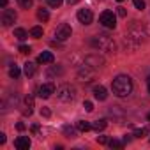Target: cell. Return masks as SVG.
<instances>
[{"mask_svg":"<svg viewBox=\"0 0 150 150\" xmlns=\"http://www.w3.org/2000/svg\"><path fill=\"white\" fill-rule=\"evenodd\" d=\"M14 37H16L18 41H25V39L28 37V34H27V30H23V28H16V30H14Z\"/></svg>","mask_w":150,"mask_h":150,"instance_id":"18","label":"cell"},{"mask_svg":"<svg viewBox=\"0 0 150 150\" xmlns=\"http://www.w3.org/2000/svg\"><path fill=\"white\" fill-rule=\"evenodd\" d=\"M132 2H134V7L136 9H139V11L145 9V0H132Z\"/></svg>","mask_w":150,"mask_h":150,"instance_id":"27","label":"cell"},{"mask_svg":"<svg viewBox=\"0 0 150 150\" xmlns=\"http://www.w3.org/2000/svg\"><path fill=\"white\" fill-rule=\"evenodd\" d=\"M71 34H72L71 25L62 23V25H58L57 30H55V39H57V41H67V39L71 37Z\"/></svg>","mask_w":150,"mask_h":150,"instance_id":"5","label":"cell"},{"mask_svg":"<svg viewBox=\"0 0 150 150\" xmlns=\"http://www.w3.org/2000/svg\"><path fill=\"white\" fill-rule=\"evenodd\" d=\"M94 96H96L97 101H106V97H108V90H106L103 85H96V87H94Z\"/></svg>","mask_w":150,"mask_h":150,"instance_id":"12","label":"cell"},{"mask_svg":"<svg viewBox=\"0 0 150 150\" xmlns=\"http://www.w3.org/2000/svg\"><path fill=\"white\" fill-rule=\"evenodd\" d=\"M85 65H88V67H92V69H99V67L104 65V60H103L99 55H88V57L85 58Z\"/></svg>","mask_w":150,"mask_h":150,"instance_id":"9","label":"cell"},{"mask_svg":"<svg viewBox=\"0 0 150 150\" xmlns=\"http://www.w3.org/2000/svg\"><path fill=\"white\" fill-rule=\"evenodd\" d=\"M30 35L35 37V39L42 37V28H41V27H32V28H30Z\"/></svg>","mask_w":150,"mask_h":150,"instance_id":"22","label":"cell"},{"mask_svg":"<svg viewBox=\"0 0 150 150\" xmlns=\"http://www.w3.org/2000/svg\"><path fill=\"white\" fill-rule=\"evenodd\" d=\"M148 120H150V115H148Z\"/></svg>","mask_w":150,"mask_h":150,"instance_id":"44","label":"cell"},{"mask_svg":"<svg viewBox=\"0 0 150 150\" xmlns=\"http://www.w3.org/2000/svg\"><path fill=\"white\" fill-rule=\"evenodd\" d=\"M148 131H150V125H148Z\"/></svg>","mask_w":150,"mask_h":150,"instance_id":"43","label":"cell"},{"mask_svg":"<svg viewBox=\"0 0 150 150\" xmlns=\"http://www.w3.org/2000/svg\"><path fill=\"white\" fill-rule=\"evenodd\" d=\"M57 97L62 103H71V101L76 99V88L71 87L69 83H65V85H62V87L57 88Z\"/></svg>","mask_w":150,"mask_h":150,"instance_id":"3","label":"cell"},{"mask_svg":"<svg viewBox=\"0 0 150 150\" xmlns=\"http://www.w3.org/2000/svg\"><path fill=\"white\" fill-rule=\"evenodd\" d=\"M118 2H124V0H118Z\"/></svg>","mask_w":150,"mask_h":150,"instance_id":"41","label":"cell"},{"mask_svg":"<svg viewBox=\"0 0 150 150\" xmlns=\"http://www.w3.org/2000/svg\"><path fill=\"white\" fill-rule=\"evenodd\" d=\"M37 18H39L41 21H48V20H50V13H48L46 9H42V7H41V9L37 11Z\"/></svg>","mask_w":150,"mask_h":150,"instance_id":"20","label":"cell"},{"mask_svg":"<svg viewBox=\"0 0 150 150\" xmlns=\"http://www.w3.org/2000/svg\"><path fill=\"white\" fill-rule=\"evenodd\" d=\"M64 134L67 138H76V129L71 127V125H64Z\"/></svg>","mask_w":150,"mask_h":150,"instance_id":"19","label":"cell"},{"mask_svg":"<svg viewBox=\"0 0 150 150\" xmlns=\"http://www.w3.org/2000/svg\"><path fill=\"white\" fill-rule=\"evenodd\" d=\"M78 20H80V23H83V25H90L92 20H94V14H92L90 9H80V11H78Z\"/></svg>","mask_w":150,"mask_h":150,"instance_id":"10","label":"cell"},{"mask_svg":"<svg viewBox=\"0 0 150 150\" xmlns=\"http://www.w3.org/2000/svg\"><path fill=\"white\" fill-rule=\"evenodd\" d=\"M23 71H25V74L30 78V76H34L35 74V64H32V62H27L25 64V67H23Z\"/></svg>","mask_w":150,"mask_h":150,"instance_id":"16","label":"cell"},{"mask_svg":"<svg viewBox=\"0 0 150 150\" xmlns=\"http://www.w3.org/2000/svg\"><path fill=\"white\" fill-rule=\"evenodd\" d=\"M99 23L106 28H115L117 27V16L113 14V11H104L99 16Z\"/></svg>","mask_w":150,"mask_h":150,"instance_id":"4","label":"cell"},{"mask_svg":"<svg viewBox=\"0 0 150 150\" xmlns=\"http://www.w3.org/2000/svg\"><path fill=\"white\" fill-rule=\"evenodd\" d=\"M7 6V0H0V7H6Z\"/></svg>","mask_w":150,"mask_h":150,"instance_id":"37","label":"cell"},{"mask_svg":"<svg viewBox=\"0 0 150 150\" xmlns=\"http://www.w3.org/2000/svg\"><path fill=\"white\" fill-rule=\"evenodd\" d=\"M16 11L14 9H4V13H2V25L4 27H11L14 21H16Z\"/></svg>","mask_w":150,"mask_h":150,"instance_id":"7","label":"cell"},{"mask_svg":"<svg viewBox=\"0 0 150 150\" xmlns=\"http://www.w3.org/2000/svg\"><path fill=\"white\" fill-rule=\"evenodd\" d=\"M111 88H113V94L118 96V97H127L131 92H132V80L125 74H120L117 76L111 83Z\"/></svg>","mask_w":150,"mask_h":150,"instance_id":"1","label":"cell"},{"mask_svg":"<svg viewBox=\"0 0 150 150\" xmlns=\"http://www.w3.org/2000/svg\"><path fill=\"white\" fill-rule=\"evenodd\" d=\"M148 83H150V78H148Z\"/></svg>","mask_w":150,"mask_h":150,"instance_id":"42","label":"cell"},{"mask_svg":"<svg viewBox=\"0 0 150 150\" xmlns=\"http://www.w3.org/2000/svg\"><path fill=\"white\" fill-rule=\"evenodd\" d=\"M18 4H20L23 9H30L32 4H34V0H18Z\"/></svg>","mask_w":150,"mask_h":150,"instance_id":"23","label":"cell"},{"mask_svg":"<svg viewBox=\"0 0 150 150\" xmlns=\"http://www.w3.org/2000/svg\"><path fill=\"white\" fill-rule=\"evenodd\" d=\"M117 13H118L120 18H125V16H127V11H125L124 7H117Z\"/></svg>","mask_w":150,"mask_h":150,"instance_id":"32","label":"cell"},{"mask_svg":"<svg viewBox=\"0 0 150 150\" xmlns=\"http://www.w3.org/2000/svg\"><path fill=\"white\" fill-rule=\"evenodd\" d=\"M16 127H18V131H25V124H23V122H18Z\"/></svg>","mask_w":150,"mask_h":150,"instance_id":"35","label":"cell"},{"mask_svg":"<svg viewBox=\"0 0 150 150\" xmlns=\"http://www.w3.org/2000/svg\"><path fill=\"white\" fill-rule=\"evenodd\" d=\"M30 51H32V50H30V46H25V44H21V46H20V53H23V55H30Z\"/></svg>","mask_w":150,"mask_h":150,"instance_id":"30","label":"cell"},{"mask_svg":"<svg viewBox=\"0 0 150 150\" xmlns=\"http://www.w3.org/2000/svg\"><path fill=\"white\" fill-rule=\"evenodd\" d=\"M83 108H85L87 111H94V104H92L90 101H85V103H83Z\"/></svg>","mask_w":150,"mask_h":150,"instance_id":"31","label":"cell"},{"mask_svg":"<svg viewBox=\"0 0 150 150\" xmlns=\"http://www.w3.org/2000/svg\"><path fill=\"white\" fill-rule=\"evenodd\" d=\"M32 132H34V134H35L37 138H41V139L44 138V136H42V132H41V127H39L37 124H35V125H32Z\"/></svg>","mask_w":150,"mask_h":150,"instance_id":"25","label":"cell"},{"mask_svg":"<svg viewBox=\"0 0 150 150\" xmlns=\"http://www.w3.org/2000/svg\"><path fill=\"white\" fill-rule=\"evenodd\" d=\"M48 6H51V7H60L62 6V0H48Z\"/></svg>","mask_w":150,"mask_h":150,"instance_id":"29","label":"cell"},{"mask_svg":"<svg viewBox=\"0 0 150 150\" xmlns=\"http://www.w3.org/2000/svg\"><path fill=\"white\" fill-rule=\"evenodd\" d=\"M110 146H111V148H124V143L118 141V139H111V141H110Z\"/></svg>","mask_w":150,"mask_h":150,"instance_id":"26","label":"cell"},{"mask_svg":"<svg viewBox=\"0 0 150 150\" xmlns=\"http://www.w3.org/2000/svg\"><path fill=\"white\" fill-rule=\"evenodd\" d=\"M0 143H2V145L6 143V134H4V132H2V134H0Z\"/></svg>","mask_w":150,"mask_h":150,"instance_id":"36","label":"cell"},{"mask_svg":"<svg viewBox=\"0 0 150 150\" xmlns=\"http://www.w3.org/2000/svg\"><path fill=\"white\" fill-rule=\"evenodd\" d=\"M129 141H131V136H129V134H127V136H125V138H124V143H129Z\"/></svg>","mask_w":150,"mask_h":150,"instance_id":"39","label":"cell"},{"mask_svg":"<svg viewBox=\"0 0 150 150\" xmlns=\"http://www.w3.org/2000/svg\"><path fill=\"white\" fill-rule=\"evenodd\" d=\"M146 134H148V129H136L132 136H134V138H143V136H146Z\"/></svg>","mask_w":150,"mask_h":150,"instance_id":"24","label":"cell"},{"mask_svg":"<svg viewBox=\"0 0 150 150\" xmlns=\"http://www.w3.org/2000/svg\"><path fill=\"white\" fill-rule=\"evenodd\" d=\"M106 125H108V122H106L104 118H101V120H96V122L92 124V129L99 132V131H103V129H106Z\"/></svg>","mask_w":150,"mask_h":150,"instance_id":"15","label":"cell"},{"mask_svg":"<svg viewBox=\"0 0 150 150\" xmlns=\"http://www.w3.org/2000/svg\"><path fill=\"white\" fill-rule=\"evenodd\" d=\"M30 145H32V141H30L28 136H20V138L14 139V146H16L18 150H28Z\"/></svg>","mask_w":150,"mask_h":150,"instance_id":"11","label":"cell"},{"mask_svg":"<svg viewBox=\"0 0 150 150\" xmlns=\"http://www.w3.org/2000/svg\"><path fill=\"white\" fill-rule=\"evenodd\" d=\"M37 62L39 64H53L55 62V57L51 51H42L39 57H37Z\"/></svg>","mask_w":150,"mask_h":150,"instance_id":"13","label":"cell"},{"mask_svg":"<svg viewBox=\"0 0 150 150\" xmlns=\"http://www.w3.org/2000/svg\"><path fill=\"white\" fill-rule=\"evenodd\" d=\"M148 92H150V83H148Z\"/></svg>","mask_w":150,"mask_h":150,"instance_id":"40","label":"cell"},{"mask_svg":"<svg viewBox=\"0 0 150 150\" xmlns=\"http://www.w3.org/2000/svg\"><path fill=\"white\" fill-rule=\"evenodd\" d=\"M32 108H34V97H32V96H27V97H25V108H23V115H25V117H27V115L30 117V115H32Z\"/></svg>","mask_w":150,"mask_h":150,"instance_id":"14","label":"cell"},{"mask_svg":"<svg viewBox=\"0 0 150 150\" xmlns=\"http://www.w3.org/2000/svg\"><path fill=\"white\" fill-rule=\"evenodd\" d=\"M51 94H55V85L53 83H44V85H41L37 88V96L41 99H48Z\"/></svg>","mask_w":150,"mask_h":150,"instance_id":"8","label":"cell"},{"mask_svg":"<svg viewBox=\"0 0 150 150\" xmlns=\"http://www.w3.org/2000/svg\"><path fill=\"white\" fill-rule=\"evenodd\" d=\"M53 74H62V69L60 67H51L48 71V76H53Z\"/></svg>","mask_w":150,"mask_h":150,"instance_id":"28","label":"cell"},{"mask_svg":"<svg viewBox=\"0 0 150 150\" xmlns=\"http://www.w3.org/2000/svg\"><path fill=\"white\" fill-rule=\"evenodd\" d=\"M94 74H96V69H92L88 65H83L80 69V72H78V80L83 81V83H88V81L94 80Z\"/></svg>","mask_w":150,"mask_h":150,"instance_id":"6","label":"cell"},{"mask_svg":"<svg viewBox=\"0 0 150 150\" xmlns=\"http://www.w3.org/2000/svg\"><path fill=\"white\" fill-rule=\"evenodd\" d=\"M97 143L99 145H104V143H108V138L106 136H97Z\"/></svg>","mask_w":150,"mask_h":150,"instance_id":"34","label":"cell"},{"mask_svg":"<svg viewBox=\"0 0 150 150\" xmlns=\"http://www.w3.org/2000/svg\"><path fill=\"white\" fill-rule=\"evenodd\" d=\"M92 46H96V48H99L101 51H106V53H113L115 51V41L110 35H106V34L96 35L92 39Z\"/></svg>","mask_w":150,"mask_h":150,"instance_id":"2","label":"cell"},{"mask_svg":"<svg viewBox=\"0 0 150 150\" xmlns=\"http://www.w3.org/2000/svg\"><path fill=\"white\" fill-rule=\"evenodd\" d=\"M78 2H80V0H67V4H71V6L72 4H78Z\"/></svg>","mask_w":150,"mask_h":150,"instance_id":"38","label":"cell"},{"mask_svg":"<svg viewBox=\"0 0 150 150\" xmlns=\"http://www.w3.org/2000/svg\"><path fill=\"white\" fill-rule=\"evenodd\" d=\"M9 76L14 78V80L20 78V67H18V65H11V67H9Z\"/></svg>","mask_w":150,"mask_h":150,"instance_id":"21","label":"cell"},{"mask_svg":"<svg viewBox=\"0 0 150 150\" xmlns=\"http://www.w3.org/2000/svg\"><path fill=\"white\" fill-rule=\"evenodd\" d=\"M76 127H78V131L87 132V131H90V129H92V124H88L87 120H80V122L76 124Z\"/></svg>","mask_w":150,"mask_h":150,"instance_id":"17","label":"cell"},{"mask_svg":"<svg viewBox=\"0 0 150 150\" xmlns=\"http://www.w3.org/2000/svg\"><path fill=\"white\" fill-rule=\"evenodd\" d=\"M41 115H42V117H46V118H48V117H50V115H51V111H50V110H48V108H41Z\"/></svg>","mask_w":150,"mask_h":150,"instance_id":"33","label":"cell"}]
</instances>
